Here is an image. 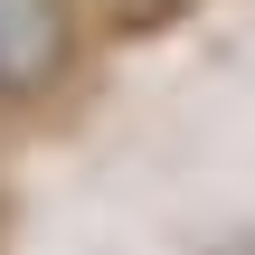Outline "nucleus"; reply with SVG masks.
<instances>
[{
	"label": "nucleus",
	"instance_id": "nucleus-1",
	"mask_svg": "<svg viewBox=\"0 0 255 255\" xmlns=\"http://www.w3.org/2000/svg\"><path fill=\"white\" fill-rule=\"evenodd\" d=\"M66 57V9L57 0H0V95L47 85Z\"/></svg>",
	"mask_w": 255,
	"mask_h": 255
}]
</instances>
